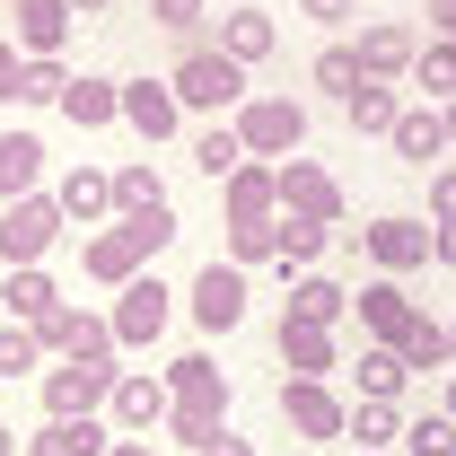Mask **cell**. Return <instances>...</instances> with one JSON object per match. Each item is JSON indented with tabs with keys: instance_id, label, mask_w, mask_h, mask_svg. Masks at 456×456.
<instances>
[{
	"instance_id": "6da1fadb",
	"label": "cell",
	"mask_w": 456,
	"mask_h": 456,
	"mask_svg": "<svg viewBox=\"0 0 456 456\" xmlns=\"http://www.w3.org/2000/svg\"><path fill=\"white\" fill-rule=\"evenodd\" d=\"M167 387H175V412H167V439H175V448H202L211 430H228V369L211 360V351L167 360Z\"/></svg>"
},
{
	"instance_id": "7a4b0ae2",
	"label": "cell",
	"mask_w": 456,
	"mask_h": 456,
	"mask_svg": "<svg viewBox=\"0 0 456 456\" xmlns=\"http://www.w3.org/2000/svg\"><path fill=\"white\" fill-rule=\"evenodd\" d=\"M184 114H237L246 106V61H228L220 45H184V61L167 70Z\"/></svg>"
},
{
	"instance_id": "3957f363",
	"label": "cell",
	"mask_w": 456,
	"mask_h": 456,
	"mask_svg": "<svg viewBox=\"0 0 456 456\" xmlns=\"http://www.w3.org/2000/svg\"><path fill=\"white\" fill-rule=\"evenodd\" d=\"M61 228H70L61 193H18V202L0 211V264H9V273H18V264H45L61 246Z\"/></svg>"
},
{
	"instance_id": "277c9868",
	"label": "cell",
	"mask_w": 456,
	"mask_h": 456,
	"mask_svg": "<svg viewBox=\"0 0 456 456\" xmlns=\"http://www.w3.org/2000/svg\"><path fill=\"white\" fill-rule=\"evenodd\" d=\"M237 141H246V159H298L307 150V106L298 97H246L237 106Z\"/></svg>"
},
{
	"instance_id": "5b68a950",
	"label": "cell",
	"mask_w": 456,
	"mask_h": 456,
	"mask_svg": "<svg viewBox=\"0 0 456 456\" xmlns=\"http://www.w3.org/2000/svg\"><path fill=\"white\" fill-rule=\"evenodd\" d=\"M114 378L123 369H106V360H53L45 369V412L53 421H97L114 403Z\"/></svg>"
},
{
	"instance_id": "8992f818",
	"label": "cell",
	"mask_w": 456,
	"mask_h": 456,
	"mask_svg": "<svg viewBox=\"0 0 456 456\" xmlns=\"http://www.w3.org/2000/svg\"><path fill=\"white\" fill-rule=\"evenodd\" d=\"M167 412H175V387H167V369H123V378H114V403H106V421L123 430V439H150V430H167Z\"/></svg>"
},
{
	"instance_id": "52a82bcc",
	"label": "cell",
	"mask_w": 456,
	"mask_h": 456,
	"mask_svg": "<svg viewBox=\"0 0 456 456\" xmlns=\"http://www.w3.org/2000/svg\"><path fill=\"white\" fill-rule=\"evenodd\" d=\"M246 298H255V289H246V264H220V255H211V264L193 273V289H184V307H193L202 334H237V325H246Z\"/></svg>"
},
{
	"instance_id": "ba28073f",
	"label": "cell",
	"mask_w": 456,
	"mask_h": 456,
	"mask_svg": "<svg viewBox=\"0 0 456 456\" xmlns=\"http://www.w3.org/2000/svg\"><path fill=\"white\" fill-rule=\"evenodd\" d=\"M281 421L316 448V439H351V403L325 387V378H281Z\"/></svg>"
},
{
	"instance_id": "9c48e42d",
	"label": "cell",
	"mask_w": 456,
	"mask_h": 456,
	"mask_svg": "<svg viewBox=\"0 0 456 456\" xmlns=\"http://www.w3.org/2000/svg\"><path fill=\"white\" fill-rule=\"evenodd\" d=\"M36 334H45L53 360H106V369H114V351H123V342H114V316H88V307H70V298H61Z\"/></svg>"
},
{
	"instance_id": "30bf717a",
	"label": "cell",
	"mask_w": 456,
	"mask_h": 456,
	"mask_svg": "<svg viewBox=\"0 0 456 456\" xmlns=\"http://www.w3.org/2000/svg\"><path fill=\"white\" fill-rule=\"evenodd\" d=\"M175 316V289L159 281V273H141V281H123V298H114V342L123 351H141V342H159Z\"/></svg>"
},
{
	"instance_id": "8fae6325",
	"label": "cell",
	"mask_w": 456,
	"mask_h": 456,
	"mask_svg": "<svg viewBox=\"0 0 456 456\" xmlns=\"http://www.w3.org/2000/svg\"><path fill=\"white\" fill-rule=\"evenodd\" d=\"M351 237H360V246H369V264H378V273H395V281L430 264V228L403 220V211H387V220H369V228H351Z\"/></svg>"
},
{
	"instance_id": "7c38bea8",
	"label": "cell",
	"mask_w": 456,
	"mask_h": 456,
	"mask_svg": "<svg viewBox=\"0 0 456 456\" xmlns=\"http://www.w3.org/2000/svg\"><path fill=\"white\" fill-rule=\"evenodd\" d=\"M123 123L159 150V141H175L184 132V97H175V79H123Z\"/></svg>"
},
{
	"instance_id": "4fadbf2b",
	"label": "cell",
	"mask_w": 456,
	"mask_h": 456,
	"mask_svg": "<svg viewBox=\"0 0 456 456\" xmlns=\"http://www.w3.org/2000/svg\"><path fill=\"white\" fill-rule=\"evenodd\" d=\"M70 27H79V9L70 0H9V45L36 61V53H61L70 45Z\"/></svg>"
},
{
	"instance_id": "5bb4252c",
	"label": "cell",
	"mask_w": 456,
	"mask_h": 456,
	"mask_svg": "<svg viewBox=\"0 0 456 456\" xmlns=\"http://www.w3.org/2000/svg\"><path fill=\"white\" fill-rule=\"evenodd\" d=\"M281 211L289 220H334L342 228V184L316 159H281Z\"/></svg>"
},
{
	"instance_id": "9a60e30c",
	"label": "cell",
	"mask_w": 456,
	"mask_h": 456,
	"mask_svg": "<svg viewBox=\"0 0 456 456\" xmlns=\"http://www.w3.org/2000/svg\"><path fill=\"white\" fill-rule=\"evenodd\" d=\"M412 61H421V36L403 18H369L360 27V70L369 79H412Z\"/></svg>"
},
{
	"instance_id": "2e32d148",
	"label": "cell",
	"mask_w": 456,
	"mask_h": 456,
	"mask_svg": "<svg viewBox=\"0 0 456 456\" xmlns=\"http://www.w3.org/2000/svg\"><path fill=\"white\" fill-rule=\"evenodd\" d=\"M220 202H228V220H281V167L273 159H246L220 184Z\"/></svg>"
},
{
	"instance_id": "e0dca14e",
	"label": "cell",
	"mask_w": 456,
	"mask_h": 456,
	"mask_svg": "<svg viewBox=\"0 0 456 456\" xmlns=\"http://www.w3.org/2000/svg\"><path fill=\"white\" fill-rule=\"evenodd\" d=\"M351 307H360V334H369V342H403V325L421 316V307L403 298V281H395V273H378V281L360 289Z\"/></svg>"
},
{
	"instance_id": "ac0fdd59",
	"label": "cell",
	"mask_w": 456,
	"mask_h": 456,
	"mask_svg": "<svg viewBox=\"0 0 456 456\" xmlns=\"http://www.w3.org/2000/svg\"><path fill=\"white\" fill-rule=\"evenodd\" d=\"M281 369H289V378H334V369H342L334 325H298V316H281Z\"/></svg>"
},
{
	"instance_id": "d6986e66",
	"label": "cell",
	"mask_w": 456,
	"mask_h": 456,
	"mask_svg": "<svg viewBox=\"0 0 456 456\" xmlns=\"http://www.w3.org/2000/svg\"><path fill=\"white\" fill-rule=\"evenodd\" d=\"M79 273H88V281H106V289H123V281H141V273H150V255H141L123 228H97V237L79 246Z\"/></svg>"
},
{
	"instance_id": "ffe728a7",
	"label": "cell",
	"mask_w": 456,
	"mask_h": 456,
	"mask_svg": "<svg viewBox=\"0 0 456 456\" xmlns=\"http://www.w3.org/2000/svg\"><path fill=\"white\" fill-rule=\"evenodd\" d=\"M61 123H70V132H106V123H123V88L97 79V70H79V79L61 88Z\"/></svg>"
},
{
	"instance_id": "44dd1931",
	"label": "cell",
	"mask_w": 456,
	"mask_h": 456,
	"mask_svg": "<svg viewBox=\"0 0 456 456\" xmlns=\"http://www.w3.org/2000/svg\"><path fill=\"white\" fill-rule=\"evenodd\" d=\"M273 45H281V18H273V9H228L220 18V53L228 61L255 70V61H273Z\"/></svg>"
},
{
	"instance_id": "7402d4cb",
	"label": "cell",
	"mask_w": 456,
	"mask_h": 456,
	"mask_svg": "<svg viewBox=\"0 0 456 456\" xmlns=\"http://www.w3.org/2000/svg\"><path fill=\"white\" fill-rule=\"evenodd\" d=\"M395 159L403 167H439L448 159V123H439V106H403V123H395Z\"/></svg>"
},
{
	"instance_id": "603a6c76",
	"label": "cell",
	"mask_w": 456,
	"mask_h": 456,
	"mask_svg": "<svg viewBox=\"0 0 456 456\" xmlns=\"http://www.w3.org/2000/svg\"><path fill=\"white\" fill-rule=\"evenodd\" d=\"M342 114H351V132H369V141H395L403 97H395V79H360V88L342 97Z\"/></svg>"
},
{
	"instance_id": "cb8c5ba5",
	"label": "cell",
	"mask_w": 456,
	"mask_h": 456,
	"mask_svg": "<svg viewBox=\"0 0 456 456\" xmlns=\"http://www.w3.org/2000/svg\"><path fill=\"white\" fill-rule=\"evenodd\" d=\"M53 193H61V211H70L79 228L114 220V167H70V175L53 184Z\"/></svg>"
},
{
	"instance_id": "d4e9b609",
	"label": "cell",
	"mask_w": 456,
	"mask_h": 456,
	"mask_svg": "<svg viewBox=\"0 0 456 456\" xmlns=\"http://www.w3.org/2000/svg\"><path fill=\"white\" fill-rule=\"evenodd\" d=\"M106 448H114L106 412H97V421H53V412H45V430L27 439V456H106Z\"/></svg>"
},
{
	"instance_id": "484cf974",
	"label": "cell",
	"mask_w": 456,
	"mask_h": 456,
	"mask_svg": "<svg viewBox=\"0 0 456 456\" xmlns=\"http://www.w3.org/2000/svg\"><path fill=\"white\" fill-rule=\"evenodd\" d=\"M289 316H298V325H342V316H351V289H342L334 273H298V281H289Z\"/></svg>"
},
{
	"instance_id": "4316f807",
	"label": "cell",
	"mask_w": 456,
	"mask_h": 456,
	"mask_svg": "<svg viewBox=\"0 0 456 456\" xmlns=\"http://www.w3.org/2000/svg\"><path fill=\"white\" fill-rule=\"evenodd\" d=\"M403 387H412V369H403L395 342H360V395L369 403H403Z\"/></svg>"
},
{
	"instance_id": "83f0119b",
	"label": "cell",
	"mask_w": 456,
	"mask_h": 456,
	"mask_svg": "<svg viewBox=\"0 0 456 456\" xmlns=\"http://www.w3.org/2000/svg\"><path fill=\"white\" fill-rule=\"evenodd\" d=\"M36 175H45V141L36 132H0V202L36 193Z\"/></svg>"
},
{
	"instance_id": "f1b7e54d",
	"label": "cell",
	"mask_w": 456,
	"mask_h": 456,
	"mask_svg": "<svg viewBox=\"0 0 456 456\" xmlns=\"http://www.w3.org/2000/svg\"><path fill=\"white\" fill-rule=\"evenodd\" d=\"M132 211H167V175L150 167V159L114 167V220H132Z\"/></svg>"
},
{
	"instance_id": "f546056e",
	"label": "cell",
	"mask_w": 456,
	"mask_h": 456,
	"mask_svg": "<svg viewBox=\"0 0 456 456\" xmlns=\"http://www.w3.org/2000/svg\"><path fill=\"white\" fill-rule=\"evenodd\" d=\"M0 298H9V316H18V325H45V316H53V307H61V289L45 281V264H18Z\"/></svg>"
},
{
	"instance_id": "4dcf8cb0",
	"label": "cell",
	"mask_w": 456,
	"mask_h": 456,
	"mask_svg": "<svg viewBox=\"0 0 456 456\" xmlns=\"http://www.w3.org/2000/svg\"><path fill=\"white\" fill-rule=\"evenodd\" d=\"M395 351H403V369H412V378H421V369H456V342H448V325H439V316H412Z\"/></svg>"
},
{
	"instance_id": "1f68e13d",
	"label": "cell",
	"mask_w": 456,
	"mask_h": 456,
	"mask_svg": "<svg viewBox=\"0 0 456 456\" xmlns=\"http://www.w3.org/2000/svg\"><path fill=\"white\" fill-rule=\"evenodd\" d=\"M325 246H334V220H289L281 211V273H316Z\"/></svg>"
},
{
	"instance_id": "d6a6232c",
	"label": "cell",
	"mask_w": 456,
	"mask_h": 456,
	"mask_svg": "<svg viewBox=\"0 0 456 456\" xmlns=\"http://www.w3.org/2000/svg\"><path fill=\"white\" fill-rule=\"evenodd\" d=\"M228 264H281V220H228Z\"/></svg>"
},
{
	"instance_id": "836d02e7",
	"label": "cell",
	"mask_w": 456,
	"mask_h": 456,
	"mask_svg": "<svg viewBox=\"0 0 456 456\" xmlns=\"http://www.w3.org/2000/svg\"><path fill=\"white\" fill-rule=\"evenodd\" d=\"M193 167L211 175V184H228V175L246 167V141H237V123H211V132L193 141Z\"/></svg>"
},
{
	"instance_id": "e575fe53",
	"label": "cell",
	"mask_w": 456,
	"mask_h": 456,
	"mask_svg": "<svg viewBox=\"0 0 456 456\" xmlns=\"http://www.w3.org/2000/svg\"><path fill=\"white\" fill-rule=\"evenodd\" d=\"M351 439L360 448H403V403H351Z\"/></svg>"
},
{
	"instance_id": "d590c367",
	"label": "cell",
	"mask_w": 456,
	"mask_h": 456,
	"mask_svg": "<svg viewBox=\"0 0 456 456\" xmlns=\"http://www.w3.org/2000/svg\"><path fill=\"white\" fill-rule=\"evenodd\" d=\"M70 79H79V70H70L61 53H36V61H27V79H18V106H61Z\"/></svg>"
},
{
	"instance_id": "8d00e7d4",
	"label": "cell",
	"mask_w": 456,
	"mask_h": 456,
	"mask_svg": "<svg viewBox=\"0 0 456 456\" xmlns=\"http://www.w3.org/2000/svg\"><path fill=\"white\" fill-rule=\"evenodd\" d=\"M307 79H316L325 97H351V88L369 79V70H360V45H325V53L307 61Z\"/></svg>"
},
{
	"instance_id": "74e56055",
	"label": "cell",
	"mask_w": 456,
	"mask_h": 456,
	"mask_svg": "<svg viewBox=\"0 0 456 456\" xmlns=\"http://www.w3.org/2000/svg\"><path fill=\"white\" fill-rule=\"evenodd\" d=\"M412 88H430L439 106L456 97V36H430V45H421V61H412Z\"/></svg>"
},
{
	"instance_id": "f35d334b",
	"label": "cell",
	"mask_w": 456,
	"mask_h": 456,
	"mask_svg": "<svg viewBox=\"0 0 456 456\" xmlns=\"http://www.w3.org/2000/svg\"><path fill=\"white\" fill-rule=\"evenodd\" d=\"M36 360H45V334L18 325V316H0V378H27Z\"/></svg>"
},
{
	"instance_id": "ab89813d",
	"label": "cell",
	"mask_w": 456,
	"mask_h": 456,
	"mask_svg": "<svg viewBox=\"0 0 456 456\" xmlns=\"http://www.w3.org/2000/svg\"><path fill=\"white\" fill-rule=\"evenodd\" d=\"M114 228H123L141 255H167L175 237H184V228H175V202H167V211H132V220H114Z\"/></svg>"
},
{
	"instance_id": "60d3db41",
	"label": "cell",
	"mask_w": 456,
	"mask_h": 456,
	"mask_svg": "<svg viewBox=\"0 0 456 456\" xmlns=\"http://www.w3.org/2000/svg\"><path fill=\"white\" fill-rule=\"evenodd\" d=\"M150 18H159L167 36H184V45H202V27H211V0H150Z\"/></svg>"
},
{
	"instance_id": "b9f144b4",
	"label": "cell",
	"mask_w": 456,
	"mask_h": 456,
	"mask_svg": "<svg viewBox=\"0 0 456 456\" xmlns=\"http://www.w3.org/2000/svg\"><path fill=\"white\" fill-rule=\"evenodd\" d=\"M456 439V421L448 412H421V421H403V456H439Z\"/></svg>"
},
{
	"instance_id": "7bdbcfd3",
	"label": "cell",
	"mask_w": 456,
	"mask_h": 456,
	"mask_svg": "<svg viewBox=\"0 0 456 456\" xmlns=\"http://www.w3.org/2000/svg\"><path fill=\"white\" fill-rule=\"evenodd\" d=\"M298 18H316V27H351L360 0H298Z\"/></svg>"
},
{
	"instance_id": "ee69618b",
	"label": "cell",
	"mask_w": 456,
	"mask_h": 456,
	"mask_svg": "<svg viewBox=\"0 0 456 456\" xmlns=\"http://www.w3.org/2000/svg\"><path fill=\"white\" fill-rule=\"evenodd\" d=\"M18 79H27V53L0 36V106H18Z\"/></svg>"
},
{
	"instance_id": "f6af8a7d",
	"label": "cell",
	"mask_w": 456,
	"mask_h": 456,
	"mask_svg": "<svg viewBox=\"0 0 456 456\" xmlns=\"http://www.w3.org/2000/svg\"><path fill=\"white\" fill-rule=\"evenodd\" d=\"M430 211L456 220V167H430Z\"/></svg>"
},
{
	"instance_id": "bcb514c9",
	"label": "cell",
	"mask_w": 456,
	"mask_h": 456,
	"mask_svg": "<svg viewBox=\"0 0 456 456\" xmlns=\"http://www.w3.org/2000/svg\"><path fill=\"white\" fill-rule=\"evenodd\" d=\"M193 456H255V439H237V430H211V439H202Z\"/></svg>"
},
{
	"instance_id": "7dc6e473",
	"label": "cell",
	"mask_w": 456,
	"mask_h": 456,
	"mask_svg": "<svg viewBox=\"0 0 456 456\" xmlns=\"http://www.w3.org/2000/svg\"><path fill=\"white\" fill-rule=\"evenodd\" d=\"M430 264H456V220H439V228H430Z\"/></svg>"
},
{
	"instance_id": "c3c4849f",
	"label": "cell",
	"mask_w": 456,
	"mask_h": 456,
	"mask_svg": "<svg viewBox=\"0 0 456 456\" xmlns=\"http://www.w3.org/2000/svg\"><path fill=\"white\" fill-rule=\"evenodd\" d=\"M421 18H430V36H456V0H430Z\"/></svg>"
},
{
	"instance_id": "681fc988",
	"label": "cell",
	"mask_w": 456,
	"mask_h": 456,
	"mask_svg": "<svg viewBox=\"0 0 456 456\" xmlns=\"http://www.w3.org/2000/svg\"><path fill=\"white\" fill-rule=\"evenodd\" d=\"M106 456H167V448H150V439H114Z\"/></svg>"
},
{
	"instance_id": "f907efd6",
	"label": "cell",
	"mask_w": 456,
	"mask_h": 456,
	"mask_svg": "<svg viewBox=\"0 0 456 456\" xmlns=\"http://www.w3.org/2000/svg\"><path fill=\"white\" fill-rule=\"evenodd\" d=\"M0 456H27V439H18V430H9V421H0Z\"/></svg>"
},
{
	"instance_id": "816d5d0a",
	"label": "cell",
	"mask_w": 456,
	"mask_h": 456,
	"mask_svg": "<svg viewBox=\"0 0 456 456\" xmlns=\"http://www.w3.org/2000/svg\"><path fill=\"white\" fill-rule=\"evenodd\" d=\"M70 9H79V18H106V9H114V0H70Z\"/></svg>"
},
{
	"instance_id": "f5cc1de1",
	"label": "cell",
	"mask_w": 456,
	"mask_h": 456,
	"mask_svg": "<svg viewBox=\"0 0 456 456\" xmlns=\"http://www.w3.org/2000/svg\"><path fill=\"white\" fill-rule=\"evenodd\" d=\"M439 123H448V150H456V97H448V106H439Z\"/></svg>"
},
{
	"instance_id": "db71d44e",
	"label": "cell",
	"mask_w": 456,
	"mask_h": 456,
	"mask_svg": "<svg viewBox=\"0 0 456 456\" xmlns=\"http://www.w3.org/2000/svg\"><path fill=\"white\" fill-rule=\"evenodd\" d=\"M439 412H448V421H456V369H448V395H439Z\"/></svg>"
},
{
	"instance_id": "11a10c76",
	"label": "cell",
	"mask_w": 456,
	"mask_h": 456,
	"mask_svg": "<svg viewBox=\"0 0 456 456\" xmlns=\"http://www.w3.org/2000/svg\"><path fill=\"white\" fill-rule=\"evenodd\" d=\"M351 456H387V448H351Z\"/></svg>"
},
{
	"instance_id": "9f6ffc18",
	"label": "cell",
	"mask_w": 456,
	"mask_h": 456,
	"mask_svg": "<svg viewBox=\"0 0 456 456\" xmlns=\"http://www.w3.org/2000/svg\"><path fill=\"white\" fill-rule=\"evenodd\" d=\"M439 456H456V439H448V448H439Z\"/></svg>"
},
{
	"instance_id": "6f0895ef",
	"label": "cell",
	"mask_w": 456,
	"mask_h": 456,
	"mask_svg": "<svg viewBox=\"0 0 456 456\" xmlns=\"http://www.w3.org/2000/svg\"><path fill=\"white\" fill-rule=\"evenodd\" d=\"M298 456H316V448H298Z\"/></svg>"
},
{
	"instance_id": "680465c9",
	"label": "cell",
	"mask_w": 456,
	"mask_h": 456,
	"mask_svg": "<svg viewBox=\"0 0 456 456\" xmlns=\"http://www.w3.org/2000/svg\"><path fill=\"white\" fill-rule=\"evenodd\" d=\"M448 342H456V325H448Z\"/></svg>"
}]
</instances>
